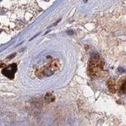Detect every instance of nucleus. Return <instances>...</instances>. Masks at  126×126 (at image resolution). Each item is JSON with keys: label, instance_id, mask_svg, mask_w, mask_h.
Returning a JSON list of instances; mask_svg holds the SVG:
<instances>
[{"label": "nucleus", "instance_id": "39448f33", "mask_svg": "<svg viewBox=\"0 0 126 126\" xmlns=\"http://www.w3.org/2000/svg\"><path fill=\"white\" fill-rule=\"evenodd\" d=\"M45 99H46V101H47L48 102H54V101L55 97H54V94H47V95H46Z\"/></svg>", "mask_w": 126, "mask_h": 126}, {"label": "nucleus", "instance_id": "423d86ee", "mask_svg": "<svg viewBox=\"0 0 126 126\" xmlns=\"http://www.w3.org/2000/svg\"><path fill=\"white\" fill-rule=\"evenodd\" d=\"M121 92L123 93H126V80H125V82L122 84L121 87Z\"/></svg>", "mask_w": 126, "mask_h": 126}, {"label": "nucleus", "instance_id": "20e7f679", "mask_svg": "<svg viewBox=\"0 0 126 126\" xmlns=\"http://www.w3.org/2000/svg\"><path fill=\"white\" fill-rule=\"evenodd\" d=\"M108 87H109V90L111 92H116L115 85H114V83L112 80H109L108 81Z\"/></svg>", "mask_w": 126, "mask_h": 126}, {"label": "nucleus", "instance_id": "f257e3e1", "mask_svg": "<svg viewBox=\"0 0 126 126\" xmlns=\"http://www.w3.org/2000/svg\"><path fill=\"white\" fill-rule=\"evenodd\" d=\"M59 67H60V63H59V61L58 60V59H55V60L51 62L50 64H48L47 65L43 67V68L39 69L37 72V75L39 77L51 76V75L54 74V73H56L57 71L59 69Z\"/></svg>", "mask_w": 126, "mask_h": 126}, {"label": "nucleus", "instance_id": "7ed1b4c3", "mask_svg": "<svg viewBox=\"0 0 126 126\" xmlns=\"http://www.w3.org/2000/svg\"><path fill=\"white\" fill-rule=\"evenodd\" d=\"M17 64L16 63H13L12 65L6 67V68L3 69L2 70V73L8 78L13 79L14 77V74L16 73V71H17Z\"/></svg>", "mask_w": 126, "mask_h": 126}, {"label": "nucleus", "instance_id": "f03ea898", "mask_svg": "<svg viewBox=\"0 0 126 126\" xmlns=\"http://www.w3.org/2000/svg\"><path fill=\"white\" fill-rule=\"evenodd\" d=\"M88 69L89 73L92 76H96L102 69V62H101L100 58L98 55L93 56L91 59Z\"/></svg>", "mask_w": 126, "mask_h": 126}]
</instances>
